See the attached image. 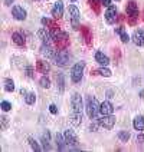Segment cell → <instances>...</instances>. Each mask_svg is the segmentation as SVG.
<instances>
[{"label": "cell", "instance_id": "cell-12", "mask_svg": "<svg viewBox=\"0 0 144 152\" xmlns=\"http://www.w3.org/2000/svg\"><path fill=\"white\" fill-rule=\"evenodd\" d=\"M133 42L136 46H144V29H137L133 33Z\"/></svg>", "mask_w": 144, "mask_h": 152}, {"label": "cell", "instance_id": "cell-30", "mask_svg": "<svg viewBox=\"0 0 144 152\" xmlns=\"http://www.w3.org/2000/svg\"><path fill=\"white\" fill-rule=\"evenodd\" d=\"M118 138H120V141L127 142L128 139H130V132H128V131H120V132H118Z\"/></svg>", "mask_w": 144, "mask_h": 152}, {"label": "cell", "instance_id": "cell-10", "mask_svg": "<svg viewBox=\"0 0 144 152\" xmlns=\"http://www.w3.org/2000/svg\"><path fill=\"white\" fill-rule=\"evenodd\" d=\"M12 15H13V17L16 20H25L27 17V12L22 6H13L12 7Z\"/></svg>", "mask_w": 144, "mask_h": 152}, {"label": "cell", "instance_id": "cell-31", "mask_svg": "<svg viewBox=\"0 0 144 152\" xmlns=\"http://www.w3.org/2000/svg\"><path fill=\"white\" fill-rule=\"evenodd\" d=\"M91 7L94 9V12L98 15L100 12H101V9H100V3H98V0H91Z\"/></svg>", "mask_w": 144, "mask_h": 152}, {"label": "cell", "instance_id": "cell-28", "mask_svg": "<svg viewBox=\"0 0 144 152\" xmlns=\"http://www.w3.org/2000/svg\"><path fill=\"white\" fill-rule=\"evenodd\" d=\"M39 85L45 88V89H48V88H51V79L48 77V76H42L41 77V80H39Z\"/></svg>", "mask_w": 144, "mask_h": 152}, {"label": "cell", "instance_id": "cell-18", "mask_svg": "<svg viewBox=\"0 0 144 152\" xmlns=\"http://www.w3.org/2000/svg\"><path fill=\"white\" fill-rule=\"evenodd\" d=\"M36 69L41 72V73H48L51 70V65L46 62V60H38L36 62Z\"/></svg>", "mask_w": 144, "mask_h": 152}, {"label": "cell", "instance_id": "cell-36", "mask_svg": "<svg viewBox=\"0 0 144 152\" xmlns=\"http://www.w3.org/2000/svg\"><path fill=\"white\" fill-rule=\"evenodd\" d=\"M101 4L104 7H110L111 6V0H101Z\"/></svg>", "mask_w": 144, "mask_h": 152}, {"label": "cell", "instance_id": "cell-40", "mask_svg": "<svg viewBox=\"0 0 144 152\" xmlns=\"http://www.w3.org/2000/svg\"><path fill=\"white\" fill-rule=\"evenodd\" d=\"M143 20H144V13H143Z\"/></svg>", "mask_w": 144, "mask_h": 152}, {"label": "cell", "instance_id": "cell-42", "mask_svg": "<svg viewBox=\"0 0 144 152\" xmlns=\"http://www.w3.org/2000/svg\"><path fill=\"white\" fill-rule=\"evenodd\" d=\"M115 1H120V0H115Z\"/></svg>", "mask_w": 144, "mask_h": 152}, {"label": "cell", "instance_id": "cell-33", "mask_svg": "<svg viewBox=\"0 0 144 152\" xmlns=\"http://www.w3.org/2000/svg\"><path fill=\"white\" fill-rule=\"evenodd\" d=\"M0 121H1V129H3V131H4V129H6V128H7L9 119L6 118V116H4V115H3V116H1V118H0Z\"/></svg>", "mask_w": 144, "mask_h": 152}, {"label": "cell", "instance_id": "cell-22", "mask_svg": "<svg viewBox=\"0 0 144 152\" xmlns=\"http://www.w3.org/2000/svg\"><path fill=\"white\" fill-rule=\"evenodd\" d=\"M41 53L45 55V56H48V58H53V52H52V48L49 46V43H43L42 48H41Z\"/></svg>", "mask_w": 144, "mask_h": 152}, {"label": "cell", "instance_id": "cell-29", "mask_svg": "<svg viewBox=\"0 0 144 152\" xmlns=\"http://www.w3.org/2000/svg\"><path fill=\"white\" fill-rule=\"evenodd\" d=\"M27 142H29V145H30V148H32L33 151H41V146H39V144H38V142L35 141V139L32 138V136H29V138H27Z\"/></svg>", "mask_w": 144, "mask_h": 152}, {"label": "cell", "instance_id": "cell-23", "mask_svg": "<svg viewBox=\"0 0 144 152\" xmlns=\"http://www.w3.org/2000/svg\"><path fill=\"white\" fill-rule=\"evenodd\" d=\"M56 145H58L59 151H65V145H68L65 141V136L61 135V134H56Z\"/></svg>", "mask_w": 144, "mask_h": 152}, {"label": "cell", "instance_id": "cell-24", "mask_svg": "<svg viewBox=\"0 0 144 152\" xmlns=\"http://www.w3.org/2000/svg\"><path fill=\"white\" fill-rule=\"evenodd\" d=\"M56 83H58V88H59V92L64 93V91H65V77H64V73H58L56 75Z\"/></svg>", "mask_w": 144, "mask_h": 152}, {"label": "cell", "instance_id": "cell-14", "mask_svg": "<svg viewBox=\"0 0 144 152\" xmlns=\"http://www.w3.org/2000/svg\"><path fill=\"white\" fill-rule=\"evenodd\" d=\"M81 33H82V37H84L85 43L88 46H91L92 45V33H91V30L86 26H81Z\"/></svg>", "mask_w": 144, "mask_h": 152}, {"label": "cell", "instance_id": "cell-9", "mask_svg": "<svg viewBox=\"0 0 144 152\" xmlns=\"http://www.w3.org/2000/svg\"><path fill=\"white\" fill-rule=\"evenodd\" d=\"M64 136H65V141H66V144L69 146H78L79 141H78V136H76V134L72 129H66L64 132Z\"/></svg>", "mask_w": 144, "mask_h": 152}, {"label": "cell", "instance_id": "cell-26", "mask_svg": "<svg viewBox=\"0 0 144 152\" xmlns=\"http://www.w3.org/2000/svg\"><path fill=\"white\" fill-rule=\"evenodd\" d=\"M4 91L6 92H13L15 91V82L12 79H4Z\"/></svg>", "mask_w": 144, "mask_h": 152}, {"label": "cell", "instance_id": "cell-25", "mask_svg": "<svg viewBox=\"0 0 144 152\" xmlns=\"http://www.w3.org/2000/svg\"><path fill=\"white\" fill-rule=\"evenodd\" d=\"M115 32L120 34V37H121V42H124V43H128V42H130V36H128L127 32L124 30V27H118V29H115Z\"/></svg>", "mask_w": 144, "mask_h": 152}, {"label": "cell", "instance_id": "cell-2", "mask_svg": "<svg viewBox=\"0 0 144 152\" xmlns=\"http://www.w3.org/2000/svg\"><path fill=\"white\" fill-rule=\"evenodd\" d=\"M100 103L97 101V98H94V96H88V99H86V106H85V109H86V115H88V118L91 119V121H97V116H98V113H101V110H100Z\"/></svg>", "mask_w": 144, "mask_h": 152}, {"label": "cell", "instance_id": "cell-13", "mask_svg": "<svg viewBox=\"0 0 144 152\" xmlns=\"http://www.w3.org/2000/svg\"><path fill=\"white\" fill-rule=\"evenodd\" d=\"M38 37H39L43 43H51V40H52L51 30H46V29H39V30H38Z\"/></svg>", "mask_w": 144, "mask_h": 152}, {"label": "cell", "instance_id": "cell-5", "mask_svg": "<svg viewBox=\"0 0 144 152\" xmlns=\"http://www.w3.org/2000/svg\"><path fill=\"white\" fill-rule=\"evenodd\" d=\"M53 59L58 66H66L69 63V53L66 52V49H59L53 55Z\"/></svg>", "mask_w": 144, "mask_h": 152}, {"label": "cell", "instance_id": "cell-3", "mask_svg": "<svg viewBox=\"0 0 144 152\" xmlns=\"http://www.w3.org/2000/svg\"><path fill=\"white\" fill-rule=\"evenodd\" d=\"M126 12H127V16H128V23L131 26L136 25L137 19H138V15H140V12H138V6H137L136 1H128L127 6H126Z\"/></svg>", "mask_w": 144, "mask_h": 152}, {"label": "cell", "instance_id": "cell-37", "mask_svg": "<svg viewBox=\"0 0 144 152\" xmlns=\"http://www.w3.org/2000/svg\"><path fill=\"white\" fill-rule=\"evenodd\" d=\"M13 1H15V0H4V6H10Z\"/></svg>", "mask_w": 144, "mask_h": 152}, {"label": "cell", "instance_id": "cell-7", "mask_svg": "<svg viewBox=\"0 0 144 152\" xmlns=\"http://www.w3.org/2000/svg\"><path fill=\"white\" fill-rule=\"evenodd\" d=\"M100 126L105 128V129H112V126L115 125V116L112 115H102L101 119H98Z\"/></svg>", "mask_w": 144, "mask_h": 152}, {"label": "cell", "instance_id": "cell-15", "mask_svg": "<svg viewBox=\"0 0 144 152\" xmlns=\"http://www.w3.org/2000/svg\"><path fill=\"white\" fill-rule=\"evenodd\" d=\"M95 60L97 63H100L101 66H108L110 65V58L107 55H104L102 52H97L95 53Z\"/></svg>", "mask_w": 144, "mask_h": 152}, {"label": "cell", "instance_id": "cell-16", "mask_svg": "<svg viewBox=\"0 0 144 152\" xmlns=\"http://www.w3.org/2000/svg\"><path fill=\"white\" fill-rule=\"evenodd\" d=\"M12 40L16 43L17 46H25V43H26L25 34L22 33V32H15V33L12 34Z\"/></svg>", "mask_w": 144, "mask_h": 152}, {"label": "cell", "instance_id": "cell-1", "mask_svg": "<svg viewBox=\"0 0 144 152\" xmlns=\"http://www.w3.org/2000/svg\"><path fill=\"white\" fill-rule=\"evenodd\" d=\"M72 105V113H71V122L74 126H79L82 122V98L79 93H74L71 98Z\"/></svg>", "mask_w": 144, "mask_h": 152}, {"label": "cell", "instance_id": "cell-17", "mask_svg": "<svg viewBox=\"0 0 144 152\" xmlns=\"http://www.w3.org/2000/svg\"><path fill=\"white\" fill-rule=\"evenodd\" d=\"M100 110H101L102 115H112V110H114V106H112V103L108 101L102 102L101 106H100Z\"/></svg>", "mask_w": 144, "mask_h": 152}, {"label": "cell", "instance_id": "cell-4", "mask_svg": "<svg viewBox=\"0 0 144 152\" xmlns=\"http://www.w3.org/2000/svg\"><path fill=\"white\" fill-rule=\"evenodd\" d=\"M84 69H85V62L84 60L76 62L75 65L72 66V69H71V79H72V82H74V83L81 82L82 75H84Z\"/></svg>", "mask_w": 144, "mask_h": 152}, {"label": "cell", "instance_id": "cell-32", "mask_svg": "<svg viewBox=\"0 0 144 152\" xmlns=\"http://www.w3.org/2000/svg\"><path fill=\"white\" fill-rule=\"evenodd\" d=\"M1 109L4 110V112H9V110L12 109V105H10L7 101H3L1 102Z\"/></svg>", "mask_w": 144, "mask_h": 152}, {"label": "cell", "instance_id": "cell-34", "mask_svg": "<svg viewBox=\"0 0 144 152\" xmlns=\"http://www.w3.org/2000/svg\"><path fill=\"white\" fill-rule=\"evenodd\" d=\"M26 75H27V77H33V69H32V66L26 68Z\"/></svg>", "mask_w": 144, "mask_h": 152}, {"label": "cell", "instance_id": "cell-27", "mask_svg": "<svg viewBox=\"0 0 144 152\" xmlns=\"http://www.w3.org/2000/svg\"><path fill=\"white\" fill-rule=\"evenodd\" d=\"M35 101H36V95H35L33 92H29L25 95V102L27 105H33Z\"/></svg>", "mask_w": 144, "mask_h": 152}, {"label": "cell", "instance_id": "cell-6", "mask_svg": "<svg viewBox=\"0 0 144 152\" xmlns=\"http://www.w3.org/2000/svg\"><path fill=\"white\" fill-rule=\"evenodd\" d=\"M69 17H71V25L75 30H79L81 26H79V10L75 4H71L69 6Z\"/></svg>", "mask_w": 144, "mask_h": 152}, {"label": "cell", "instance_id": "cell-20", "mask_svg": "<svg viewBox=\"0 0 144 152\" xmlns=\"http://www.w3.org/2000/svg\"><path fill=\"white\" fill-rule=\"evenodd\" d=\"M42 144H43V149L45 151H49L51 149V134L49 131H46L42 136Z\"/></svg>", "mask_w": 144, "mask_h": 152}, {"label": "cell", "instance_id": "cell-21", "mask_svg": "<svg viewBox=\"0 0 144 152\" xmlns=\"http://www.w3.org/2000/svg\"><path fill=\"white\" fill-rule=\"evenodd\" d=\"M91 75H101V76H104V77H110L111 70L107 68V66H102V68H100L98 70H91Z\"/></svg>", "mask_w": 144, "mask_h": 152}, {"label": "cell", "instance_id": "cell-19", "mask_svg": "<svg viewBox=\"0 0 144 152\" xmlns=\"http://www.w3.org/2000/svg\"><path fill=\"white\" fill-rule=\"evenodd\" d=\"M133 126H134V129H136V131H138V132H143V131H144V118L141 116V115H138V116H136V118H134Z\"/></svg>", "mask_w": 144, "mask_h": 152}, {"label": "cell", "instance_id": "cell-8", "mask_svg": "<svg viewBox=\"0 0 144 152\" xmlns=\"http://www.w3.org/2000/svg\"><path fill=\"white\" fill-rule=\"evenodd\" d=\"M118 17V12H117V7L115 6H110L107 7V12H105V22L108 25H114L115 20Z\"/></svg>", "mask_w": 144, "mask_h": 152}, {"label": "cell", "instance_id": "cell-35", "mask_svg": "<svg viewBox=\"0 0 144 152\" xmlns=\"http://www.w3.org/2000/svg\"><path fill=\"white\" fill-rule=\"evenodd\" d=\"M49 110H51L52 115H56V113H58V108H56V105H53V103L49 106Z\"/></svg>", "mask_w": 144, "mask_h": 152}, {"label": "cell", "instance_id": "cell-41", "mask_svg": "<svg viewBox=\"0 0 144 152\" xmlns=\"http://www.w3.org/2000/svg\"><path fill=\"white\" fill-rule=\"evenodd\" d=\"M72 1H76V0H72Z\"/></svg>", "mask_w": 144, "mask_h": 152}, {"label": "cell", "instance_id": "cell-38", "mask_svg": "<svg viewBox=\"0 0 144 152\" xmlns=\"http://www.w3.org/2000/svg\"><path fill=\"white\" fill-rule=\"evenodd\" d=\"M143 141H144L143 135H138V136H137V144H138V142H143Z\"/></svg>", "mask_w": 144, "mask_h": 152}, {"label": "cell", "instance_id": "cell-39", "mask_svg": "<svg viewBox=\"0 0 144 152\" xmlns=\"http://www.w3.org/2000/svg\"><path fill=\"white\" fill-rule=\"evenodd\" d=\"M140 96H141V98H144V91H141V92H140Z\"/></svg>", "mask_w": 144, "mask_h": 152}, {"label": "cell", "instance_id": "cell-11", "mask_svg": "<svg viewBox=\"0 0 144 152\" xmlns=\"http://www.w3.org/2000/svg\"><path fill=\"white\" fill-rule=\"evenodd\" d=\"M52 16H53L55 20H58V19H61V17L64 16V3H62V0H58V1L53 4Z\"/></svg>", "mask_w": 144, "mask_h": 152}]
</instances>
